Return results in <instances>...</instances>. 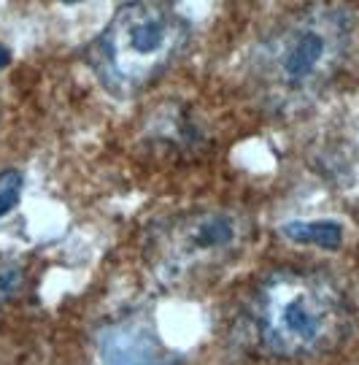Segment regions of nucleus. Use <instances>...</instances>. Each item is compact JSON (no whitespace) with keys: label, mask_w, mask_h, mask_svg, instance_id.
Returning <instances> with one entry per match:
<instances>
[{"label":"nucleus","mask_w":359,"mask_h":365,"mask_svg":"<svg viewBox=\"0 0 359 365\" xmlns=\"http://www.w3.org/2000/svg\"><path fill=\"white\" fill-rule=\"evenodd\" d=\"M256 349L279 360L333 352L351 327L346 292L324 271L281 268L256 284L246 306Z\"/></svg>","instance_id":"f257e3e1"},{"label":"nucleus","mask_w":359,"mask_h":365,"mask_svg":"<svg viewBox=\"0 0 359 365\" xmlns=\"http://www.w3.org/2000/svg\"><path fill=\"white\" fill-rule=\"evenodd\" d=\"M354 19L346 6L319 3L289 16L256 43L251 78L273 111H297L340 71L351 46Z\"/></svg>","instance_id":"f03ea898"},{"label":"nucleus","mask_w":359,"mask_h":365,"mask_svg":"<svg viewBox=\"0 0 359 365\" xmlns=\"http://www.w3.org/2000/svg\"><path fill=\"white\" fill-rule=\"evenodd\" d=\"M192 36L173 0H132L87 46V66L114 98H135L179 60Z\"/></svg>","instance_id":"7ed1b4c3"},{"label":"nucleus","mask_w":359,"mask_h":365,"mask_svg":"<svg viewBox=\"0 0 359 365\" xmlns=\"http://www.w3.org/2000/svg\"><path fill=\"white\" fill-rule=\"evenodd\" d=\"M249 222L222 209L189 211L157 225L149 235V260L167 284H181L219 262H227L249 241Z\"/></svg>","instance_id":"20e7f679"},{"label":"nucleus","mask_w":359,"mask_h":365,"mask_svg":"<svg viewBox=\"0 0 359 365\" xmlns=\"http://www.w3.org/2000/svg\"><path fill=\"white\" fill-rule=\"evenodd\" d=\"M283 235L295 244H313L321 249H338L343 244V227L338 222H289L283 225Z\"/></svg>","instance_id":"39448f33"},{"label":"nucleus","mask_w":359,"mask_h":365,"mask_svg":"<svg viewBox=\"0 0 359 365\" xmlns=\"http://www.w3.org/2000/svg\"><path fill=\"white\" fill-rule=\"evenodd\" d=\"M19 190H22V173L19 170H3L0 173V217L16 209L19 203Z\"/></svg>","instance_id":"423d86ee"},{"label":"nucleus","mask_w":359,"mask_h":365,"mask_svg":"<svg viewBox=\"0 0 359 365\" xmlns=\"http://www.w3.org/2000/svg\"><path fill=\"white\" fill-rule=\"evenodd\" d=\"M19 287H22V271L19 268H3L0 271V303L11 298Z\"/></svg>","instance_id":"0eeeda50"},{"label":"nucleus","mask_w":359,"mask_h":365,"mask_svg":"<svg viewBox=\"0 0 359 365\" xmlns=\"http://www.w3.org/2000/svg\"><path fill=\"white\" fill-rule=\"evenodd\" d=\"M9 66H11V52L0 43V71H3V68H9Z\"/></svg>","instance_id":"6e6552de"},{"label":"nucleus","mask_w":359,"mask_h":365,"mask_svg":"<svg viewBox=\"0 0 359 365\" xmlns=\"http://www.w3.org/2000/svg\"><path fill=\"white\" fill-rule=\"evenodd\" d=\"M60 3H65V6H76V3H84V0H60Z\"/></svg>","instance_id":"1a4fd4ad"}]
</instances>
